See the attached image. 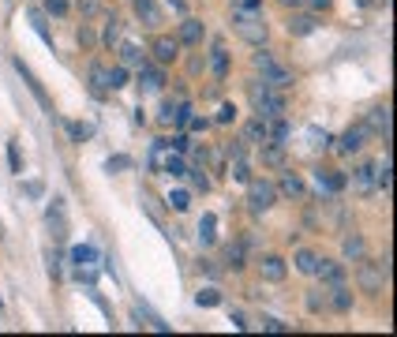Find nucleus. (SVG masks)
<instances>
[{
	"instance_id": "nucleus-1",
	"label": "nucleus",
	"mask_w": 397,
	"mask_h": 337,
	"mask_svg": "<svg viewBox=\"0 0 397 337\" xmlns=\"http://www.w3.org/2000/svg\"><path fill=\"white\" fill-rule=\"evenodd\" d=\"M255 68H259L262 83H267L270 90H289V86L296 83V79H292V71L285 68V64L274 60V53H267L262 46H259V53H255Z\"/></svg>"
},
{
	"instance_id": "nucleus-2",
	"label": "nucleus",
	"mask_w": 397,
	"mask_h": 337,
	"mask_svg": "<svg viewBox=\"0 0 397 337\" xmlns=\"http://www.w3.org/2000/svg\"><path fill=\"white\" fill-rule=\"evenodd\" d=\"M233 30L248 41V46H262L267 34H270L267 15H262V12H233Z\"/></svg>"
},
{
	"instance_id": "nucleus-3",
	"label": "nucleus",
	"mask_w": 397,
	"mask_h": 337,
	"mask_svg": "<svg viewBox=\"0 0 397 337\" xmlns=\"http://www.w3.org/2000/svg\"><path fill=\"white\" fill-rule=\"evenodd\" d=\"M274 202H278V188H274L270 180H248V206H251V214H267Z\"/></svg>"
},
{
	"instance_id": "nucleus-4",
	"label": "nucleus",
	"mask_w": 397,
	"mask_h": 337,
	"mask_svg": "<svg viewBox=\"0 0 397 337\" xmlns=\"http://www.w3.org/2000/svg\"><path fill=\"white\" fill-rule=\"evenodd\" d=\"M255 109H259L262 121H274V116H285V113H289V102H285L281 90H270V86H267V90L255 97Z\"/></svg>"
},
{
	"instance_id": "nucleus-5",
	"label": "nucleus",
	"mask_w": 397,
	"mask_h": 337,
	"mask_svg": "<svg viewBox=\"0 0 397 337\" xmlns=\"http://www.w3.org/2000/svg\"><path fill=\"white\" fill-rule=\"evenodd\" d=\"M356 281H360V289L368 292V296H379V292H382V281H386V274L379 270V263H363V259H360Z\"/></svg>"
},
{
	"instance_id": "nucleus-6",
	"label": "nucleus",
	"mask_w": 397,
	"mask_h": 337,
	"mask_svg": "<svg viewBox=\"0 0 397 337\" xmlns=\"http://www.w3.org/2000/svg\"><path fill=\"white\" fill-rule=\"evenodd\" d=\"M368 139H371V132H368V124H356V128H349V132L341 135V143H337V150H341V154H360V150L368 146Z\"/></svg>"
},
{
	"instance_id": "nucleus-7",
	"label": "nucleus",
	"mask_w": 397,
	"mask_h": 337,
	"mask_svg": "<svg viewBox=\"0 0 397 337\" xmlns=\"http://www.w3.org/2000/svg\"><path fill=\"white\" fill-rule=\"evenodd\" d=\"M363 124H368V132H371V135H379L382 143H390V105L371 109V113H368V121H363Z\"/></svg>"
},
{
	"instance_id": "nucleus-8",
	"label": "nucleus",
	"mask_w": 397,
	"mask_h": 337,
	"mask_svg": "<svg viewBox=\"0 0 397 337\" xmlns=\"http://www.w3.org/2000/svg\"><path fill=\"white\" fill-rule=\"evenodd\" d=\"M139 86H142L147 94H158L161 86H165V71H161V64H147V60H142V64H139Z\"/></svg>"
},
{
	"instance_id": "nucleus-9",
	"label": "nucleus",
	"mask_w": 397,
	"mask_h": 337,
	"mask_svg": "<svg viewBox=\"0 0 397 337\" xmlns=\"http://www.w3.org/2000/svg\"><path fill=\"white\" fill-rule=\"evenodd\" d=\"M315 188L334 199V195H337L341 188H345V177H341L337 169H315Z\"/></svg>"
},
{
	"instance_id": "nucleus-10",
	"label": "nucleus",
	"mask_w": 397,
	"mask_h": 337,
	"mask_svg": "<svg viewBox=\"0 0 397 337\" xmlns=\"http://www.w3.org/2000/svg\"><path fill=\"white\" fill-rule=\"evenodd\" d=\"M176 57H180V41H176V38H169V34L154 38V60H158L161 68H165V64H173Z\"/></svg>"
},
{
	"instance_id": "nucleus-11",
	"label": "nucleus",
	"mask_w": 397,
	"mask_h": 337,
	"mask_svg": "<svg viewBox=\"0 0 397 337\" xmlns=\"http://www.w3.org/2000/svg\"><path fill=\"white\" fill-rule=\"evenodd\" d=\"M285 27H289V34H292V38H304V34H311V30L318 27V19H315L311 12H304V8H296Z\"/></svg>"
},
{
	"instance_id": "nucleus-12",
	"label": "nucleus",
	"mask_w": 397,
	"mask_h": 337,
	"mask_svg": "<svg viewBox=\"0 0 397 337\" xmlns=\"http://www.w3.org/2000/svg\"><path fill=\"white\" fill-rule=\"evenodd\" d=\"M259 274H262V281H285V259L281 255H262Z\"/></svg>"
},
{
	"instance_id": "nucleus-13",
	"label": "nucleus",
	"mask_w": 397,
	"mask_h": 337,
	"mask_svg": "<svg viewBox=\"0 0 397 337\" xmlns=\"http://www.w3.org/2000/svg\"><path fill=\"white\" fill-rule=\"evenodd\" d=\"M352 191L356 195H371L375 191V165H356L352 169Z\"/></svg>"
},
{
	"instance_id": "nucleus-14",
	"label": "nucleus",
	"mask_w": 397,
	"mask_h": 337,
	"mask_svg": "<svg viewBox=\"0 0 397 337\" xmlns=\"http://www.w3.org/2000/svg\"><path fill=\"white\" fill-rule=\"evenodd\" d=\"M203 34H206V30H203V23L187 15L184 23H180V38H176V41H180V46H203Z\"/></svg>"
},
{
	"instance_id": "nucleus-15",
	"label": "nucleus",
	"mask_w": 397,
	"mask_h": 337,
	"mask_svg": "<svg viewBox=\"0 0 397 337\" xmlns=\"http://www.w3.org/2000/svg\"><path fill=\"white\" fill-rule=\"evenodd\" d=\"M315 274L323 277L326 285H341V281H345V266L334 263V259H318V270H315Z\"/></svg>"
},
{
	"instance_id": "nucleus-16",
	"label": "nucleus",
	"mask_w": 397,
	"mask_h": 337,
	"mask_svg": "<svg viewBox=\"0 0 397 337\" xmlns=\"http://www.w3.org/2000/svg\"><path fill=\"white\" fill-rule=\"evenodd\" d=\"M278 195H285V199H304L307 188H304V180L296 177V172H285L281 184H278Z\"/></svg>"
},
{
	"instance_id": "nucleus-17",
	"label": "nucleus",
	"mask_w": 397,
	"mask_h": 337,
	"mask_svg": "<svg viewBox=\"0 0 397 337\" xmlns=\"http://www.w3.org/2000/svg\"><path fill=\"white\" fill-rule=\"evenodd\" d=\"M131 8H135V15L147 27H158L161 23V12H158V4H154V0H131Z\"/></svg>"
},
{
	"instance_id": "nucleus-18",
	"label": "nucleus",
	"mask_w": 397,
	"mask_h": 337,
	"mask_svg": "<svg viewBox=\"0 0 397 337\" xmlns=\"http://www.w3.org/2000/svg\"><path fill=\"white\" fill-rule=\"evenodd\" d=\"M267 143H274V146L289 143V124H285V116H274V121L267 124Z\"/></svg>"
},
{
	"instance_id": "nucleus-19",
	"label": "nucleus",
	"mask_w": 397,
	"mask_h": 337,
	"mask_svg": "<svg viewBox=\"0 0 397 337\" xmlns=\"http://www.w3.org/2000/svg\"><path fill=\"white\" fill-rule=\"evenodd\" d=\"M90 90H94V97H105L109 94V68H102V64H90Z\"/></svg>"
},
{
	"instance_id": "nucleus-20",
	"label": "nucleus",
	"mask_w": 397,
	"mask_h": 337,
	"mask_svg": "<svg viewBox=\"0 0 397 337\" xmlns=\"http://www.w3.org/2000/svg\"><path fill=\"white\" fill-rule=\"evenodd\" d=\"M210 71H214V79H225V75H229V53H225V46L210 49Z\"/></svg>"
},
{
	"instance_id": "nucleus-21",
	"label": "nucleus",
	"mask_w": 397,
	"mask_h": 337,
	"mask_svg": "<svg viewBox=\"0 0 397 337\" xmlns=\"http://www.w3.org/2000/svg\"><path fill=\"white\" fill-rule=\"evenodd\" d=\"M330 308H334V311H349L352 308V292L345 285H330Z\"/></svg>"
},
{
	"instance_id": "nucleus-22",
	"label": "nucleus",
	"mask_w": 397,
	"mask_h": 337,
	"mask_svg": "<svg viewBox=\"0 0 397 337\" xmlns=\"http://www.w3.org/2000/svg\"><path fill=\"white\" fill-rule=\"evenodd\" d=\"M217 217L214 214H203V221H198V240H203V247H210L217 240Z\"/></svg>"
},
{
	"instance_id": "nucleus-23",
	"label": "nucleus",
	"mask_w": 397,
	"mask_h": 337,
	"mask_svg": "<svg viewBox=\"0 0 397 337\" xmlns=\"http://www.w3.org/2000/svg\"><path fill=\"white\" fill-rule=\"evenodd\" d=\"M244 143H267V121H262V116L248 121V128H244Z\"/></svg>"
},
{
	"instance_id": "nucleus-24",
	"label": "nucleus",
	"mask_w": 397,
	"mask_h": 337,
	"mask_svg": "<svg viewBox=\"0 0 397 337\" xmlns=\"http://www.w3.org/2000/svg\"><path fill=\"white\" fill-rule=\"evenodd\" d=\"M341 252H345V259H352V263H360L363 259V252H368V247H363V236H345V244H341Z\"/></svg>"
},
{
	"instance_id": "nucleus-25",
	"label": "nucleus",
	"mask_w": 397,
	"mask_h": 337,
	"mask_svg": "<svg viewBox=\"0 0 397 337\" xmlns=\"http://www.w3.org/2000/svg\"><path fill=\"white\" fill-rule=\"evenodd\" d=\"M292 263H296V270H300V274H315V270H318V255H315V252H307V247H300Z\"/></svg>"
},
{
	"instance_id": "nucleus-26",
	"label": "nucleus",
	"mask_w": 397,
	"mask_h": 337,
	"mask_svg": "<svg viewBox=\"0 0 397 337\" xmlns=\"http://www.w3.org/2000/svg\"><path fill=\"white\" fill-rule=\"evenodd\" d=\"M120 60H124V68H139V64L147 60V57H142V49H139V46L124 41V46H120Z\"/></svg>"
},
{
	"instance_id": "nucleus-27",
	"label": "nucleus",
	"mask_w": 397,
	"mask_h": 337,
	"mask_svg": "<svg viewBox=\"0 0 397 337\" xmlns=\"http://www.w3.org/2000/svg\"><path fill=\"white\" fill-rule=\"evenodd\" d=\"M72 263H75V266H94V263H97V252H94L90 244L72 247Z\"/></svg>"
},
{
	"instance_id": "nucleus-28",
	"label": "nucleus",
	"mask_w": 397,
	"mask_h": 337,
	"mask_svg": "<svg viewBox=\"0 0 397 337\" xmlns=\"http://www.w3.org/2000/svg\"><path fill=\"white\" fill-rule=\"evenodd\" d=\"M225 266L229 270H244L248 263H244V244H229L225 247Z\"/></svg>"
},
{
	"instance_id": "nucleus-29",
	"label": "nucleus",
	"mask_w": 397,
	"mask_h": 337,
	"mask_svg": "<svg viewBox=\"0 0 397 337\" xmlns=\"http://www.w3.org/2000/svg\"><path fill=\"white\" fill-rule=\"evenodd\" d=\"M15 71L23 75V79H27V86H30V90H34V97H38V102H41V105H49V102H46V94H41V86H38V79H34V75L27 71V64L19 60V57H15Z\"/></svg>"
},
{
	"instance_id": "nucleus-30",
	"label": "nucleus",
	"mask_w": 397,
	"mask_h": 337,
	"mask_svg": "<svg viewBox=\"0 0 397 337\" xmlns=\"http://www.w3.org/2000/svg\"><path fill=\"white\" fill-rule=\"evenodd\" d=\"M161 172H169V177L180 180V177H187V165H184V158H180V154H173V158L161 165Z\"/></svg>"
},
{
	"instance_id": "nucleus-31",
	"label": "nucleus",
	"mask_w": 397,
	"mask_h": 337,
	"mask_svg": "<svg viewBox=\"0 0 397 337\" xmlns=\"http://www.w3.org/2000/svg\"><path fill=\"white\" fill-rule=\"evenodd\" d=\"M120 86H128V68H124V64L109 68V90H120Z\"/></svg>"
},
{
	"instance_id": "nucleus-32",
	"label": "nucleus",
	"mask_w": 397,
	"mask_h": 337,
	"mask_svg": "<svg viewBox=\"0 0 397 337\" xmlns=\"http://www.w3.org/2000/svg\"><path fill=\"white\" fill-rule=\"evenodd\" d=\"M262 165H285V146H267L262 150Z\"/></svg>"
},
{
	"instance_id": "nucleus-33",
	"label": "nucleus",
	"mask_w": 397,
	"mask_h": 337,
	"mask_svg": "<svg viewBox=\"0 0 397 337\" xmlns=\"http://www.w3.org/2000/svg\"><path fill=\"white\" fill-rule=\"evenodd\" d=\"M169 206H173L176 214H184L187 206H191V195H187V191H173V195H169Z\"/></svg>"
},
{
	"instance_id": "nucleus-34",
	"label": "nucleus",
	"mask_w": 397,
	"mask_h": 337,
	"mask_svg": "<svg viewBox=\"0 0 397 337\" xmlns=\"http://www.w3.org/2000/svg\"><path fill=\"white\" fill-rule=\"evenodd\" d=\"M217 300H222V296H217V289H203V292L195 296V303H198V308H214Z\"/></svg>"
},
{
	"instance_id": "nucleus-35",
	"label": "nucleus",
	"mask_w": 397,
	"mask_h": 337,
	"mask_svg": "<svg viewBox=\"0 0 397 337\" xmlns=\"http://www.w3.org/2000/svg\"><path fill=\"white\" fill-rule=\"evenodd\" d=\"M116 38H120V19L109 15V23H105V46H113Z\"/></svg>"
},
{
	"instance_id": "nucleus-36",
	"label": "nucleus",
	"mask_w": 397,
	"mask_h": 337,
	"mask_svg": "<svg viewBox=\"0 0 397 337\" xmlns=\"http://www.w3.org/2000/svg\"><path fill=\"white\" fill-rule=\"evenodd\" d=\"M233 12H262V0H233Z\"/></svg>"
},
{
	"instance_id": "nucleus-37",
	"label": "nucleus",
	"mask_w": 397,
	"mask_h": 337,
	"mask_svg": "<svg viewBox=\"0 0 397 337\" xmlns=\"http://www.w3.org/2000/svg\"><path fill=\"white\" fill-rule=\"evenodd\" d=\"M236 121V105H222V109H217V124H233Z\"/></svg>"
},
{
	"instance_id": "nucleus-38",
	"label": "nucleus",
	"mask_w": 397,
	"mask_h": 337,
	"mask_svg": "<svg viewBox=\"0 0 397 337\" xmlns=\"http://www.w3.org/2000/svg\"><path fill=\"white\" fill-rule=\"evenodd\" d=\"M68 135L75 139V143H83V139H90V128L86 124H68Z\"/></svg>"
},
{
	"instance_id": "nucleus-39",
	"label": "nucleus",
	"mask_w": 397,
	"mask_h": 337,
	"mask_svg": "<svg viewBox=\"0 0 397 337\" xmlns=\"http://www.w3.org/2000/svg\"><path fill=\"white\" fill-rule=\"evenodd\" d=\"M262 330H267V333H285V330H289V322H281V319H262Z\"/></svg>"
},
{
	"instance_id": "nucleus-40",
	"label": "nucleus",
	"mask_w": 397,
	"mask_h": 337,
	"mask_svg": "<svg viewBox=\"0 0 397 337\" xmlns=\"http://www.w3.org/2000/svg\"><path fill=\"white\" fill-rule=\"evenodd\" d=\"M46 12L49 15H64L68 12V0H46Z\"/></svg>"
},
{
	"instance_id": "nucleus-41",
	"label": "nucleus",
	"mask_w": 397,
	"mask_h": 337,
	"mask_svg": "<svg viewBox=\"0 0 397 337\" xmlns=\"http://www.w3.org/2000/svg\"><path fill=\"white\" fill-rule=\"evenodd\" d=\"M326 8H330V0H304V12H311V15L326 12Z\"/></svg>"
},
{
	"instance_id": "nucleus-42",
	"label": "nucleus",
	"mask_w": 397,
	"mask_h": 337,
	"mask_svg": "<svg viewBox=\"0 0 397 337\" xmlns=\"http://www.w3.org/2000/svg\"><path fill=\"white\" fill-rule=\"evenodd\" d=\"M8 161H12V172H23V161H19V146L8 143Z\"/></svg>"
},
{
	"instance_id": "nucleus-43",
	"label": "nucleus",
	"mask_w": 397,
	"mask_h": 337,
	"mask_svg": "<svg viewBox=\"0 0 397 337\" xmlns=\"http://www.w3.org/2000/svg\"><path fill=\"white\" fill-rule=\"evenodd\" d=\"M233 177H236V180H244V184L251 180V172H248V161H244V158H236V165H233Z\"/></svg>"
},
{
	"instance_id": "nucleus-44",
	"label": "nucleus",
	"mask_w": 397,
	"mask_h": 337,
	"mask_svg": "<svg viewBox=\"0 0 397 337\" xmlns=\"http://www.w3.org/2000/svg\"><path fill=\"white\" fill-rule=\"evenodd\" d=\"M191 188H195V191H203V195H206V191H210V180H206V177H203V172H195V177H191Z\"/></svg>"
},
{
	"instance_id": "nucleus-45",
	"label": "nucleus",
	"mask_w": 397,
	"mask_h": 337,
	"mask_svg": "<svg viewBox=\"0 0 397 337\" xmlns=\"http://www.w3.org/2000/svg\"><path fill=\"white\" fill-rule=\"evenodd\" d=\"M326 308V296H318V292H311L307 296V311H323Z\"/></svg>"
},
{
	"instance_id": "nucleus-46",
	"label": "nucleus",
	"mask_w": 397,
	"mask_h": 337,
	"mask_svg": "<svg viewBox=\"0 0 397 337\" xmlns=\"http://www.w3.org/2000/svg\"><path fill=\"white\" fill-rule=\"evenodd\" d=\"M79 46H94V30L86 27V23L79 27Z\"/></svg>"
},
{
	"instance_id": "nucleus-47",
	"label": "nucleus",
	"mask_w": 397,
	"mask_h": 337,
	"mask_svg": "<svg viewBox=\"0 0 397 337\" xmlns=\"http://www.w3.org/2000/svg\"><path fill=\"white\" fill-rule=\"evenodd\" d=\"M169 150H173V154H184V150H187V135H176L169 143Z\"/></svg>"
},
{
	"instance_id": "nucleus-48",
	"label": "nucleus",
	"mask_w": 397,
	"mask_h": 337,
	"mask_svg": "<svg viewBox=\"0 0 397 337\" xmlns=\"http://www.w3.org/2000/svg\"><path fill=\"white\" fill-rule=\"evenodd\" d=\"M173 113H176V105H169V102H165V105H161V116H158V121H161V124H173Z\"/></svg>"
},
{
	"instance_id": "nucleus-49",
	"label": "nucleus",
	"mask_w": 397,
	"mask_h": 337,
	"mask_svg": "<svg viewBox=\"0 0 397 337\" xmlns=\"http://www.w3.org/2000/svg\"><path fill=\"white\" fill-rule=\"evenodd\" d=\"M79 12L83 15H94L97 12V0H79Z\"/></svg>"
},
{
	"instance_id": "nucleus-50",
	"label": "nucleus",
	"mask_w": 397,
	"mask_h": 337,
	"mask_svg": "<svg viewBox=\"0 0 397 337\" xmlns=\"http://www.w3.org/2000/svg\"><path fill=\"white\" fill-rule=\"evenodd\" d=\"M187 124H191L195 132H206V124H210V121H206V116H191V121H187Z\"/></svg>"
},
{
	"instance_id": "nucleus-51",
	"label": "nucleus",
	"mask_w": 397,
	"mask_h": 337,
	"mask_svg": "<svg viewBox=\"0 0 397 337\" xmlns=\"http://www.w3.org/2000/svg\"><path fill=\"white\" fill-rule=\"evenodd\" d=\"M27 191H30V195H34V199H38V195H41V191H46V188H41V184H38V180H30V184H27Z\"/></svg>"
},
{
	"instance_id": "nucleus-52",
	"label": "nucleus",
	"mask_w": 397,
	"mask_h": 337,
	"mask_svg": "<svg viewBox=\"0 0 397 337\" xmlns=\"http://www.w3.org/2000/svg\"><path fill=\"white\" fill-rule=\"evenodd\" d=\"M278 4H281V8H292V12H296V8H304V0H278Z\"/></svg>"
},
{
	"instance_id": "nucleus-53",
	"label": "nucleus",
	"mask_w": 397,
	"mask_h": 337,
	"mask_svg": "<svg viewBox=\"0 0 397 337\" xmlns=\"http://www.w3.org/2000/svg\"><path fill=\"white\" fill-rule=\"evenodd\" d=\"M368 4H386V0H368Z\"/></svg>"
}]
</instances>
